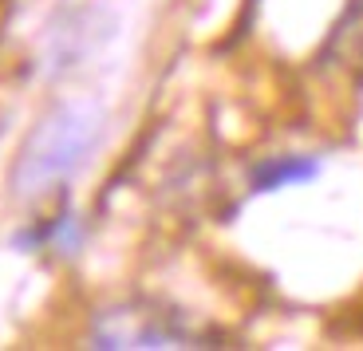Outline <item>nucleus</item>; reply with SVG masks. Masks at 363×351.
Here are the masks:
<instances>
[{"instance_id": "1", "label": "nucleus", "mask_w": 363, "mask_h": 351, "mask_svg": "<svg viewBox=\"0 0 363 351\" xmlns=\"http://www.w3.org/2000/svg\"><path fill=\"white\" fill-rule=\"evenodd\" d=\"M107 115L95 103H60L52 107L32 135L24 138L12 166V194L16 198H40L48 189L72 182L99 150Z\"/></svg>"}, {"instance_id": "2", "label": "nucleus", "mask_w": 363, "mask_h": 351, "mask_svg": "<svg viewBox=\"0 0 363 351\" xmlns=\"http://www.w3.org/2000/svg\"><path fill=\"white\" fill-rule=\"evenodd\" d=\"M91 347H225L221 332L201 328L194 316L162 300H123L91 320Z\"/></svg>"}, {"instance_id": "3", "label": "nucleus", "mask_w": 363, "mask_h": 351, "mask_svg": "<svg viewBox=\"0 0 363 351\" xmlns=\"http://www.w3.org/2000/svg\"><path fill=\"white\" fill-rule=\"evenodd\" d=\"M324 55L363 83V0H347V9L340 16L336 32H332V40H328Z\"/></svg>"}, {"instance_id": "4", "label": "nucleus", "mask_w": 363, "mask_h": 351, "mask_svg": "<svg viewBox=\"0 0 363 351\" xmlns=\"http://www.w3.org/2000/svg\"><path fill=\"white\" fill-rule=\"evenodd\" d=\"M320 162L312 158H300V154H277V158H264L253 170V189L257 194H269V189H284V186H300V182L316 178Z\"/></svg>"}]
</instances>
